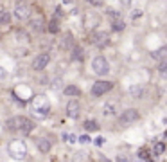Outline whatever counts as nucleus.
<instances>
[{
    "label": "nucleus",
    "mask_w": 167,
    "mask_h": 162,
    "mask_svg": "<svg viewBox=\"0 0 167 162\" xmlns=\"http://www.w3.org/2000/svg\"><path fill=\"white\" fill-rule=\"evenodd\" d=\"M99 22H101V18H99L97 13L88 11V13L85 14V29H86V31H94V29L99 25Z\"/></svg>",
    "instance_id": "nucleus-10"
},
{
    "label": "nucleus",
    "mask_w": 167,
    "mask_h": 162,
    "mask_svg": "<svg viewBox=\"0 0 167 162\" xmlns=\"http://www.w3.org/2000/svg\"><path fill=\"white\" fill-rule=\"evenodd\" d=\"M95 144H97V146H103V144H104V137H97V139H95Z\"/></svg>",
    "instance_id": "nucleus-31"
},
{
    "label": "nucleus",
    "mask_w": 167,
    "mask_h": 162,
    "mask_svg": "<svg viewBox=\"0 0 167 162\" xmlns=\"http://www.w3.org/2000/svg\"><path fill=\"white\" fill-rule=\"evenodd\" d=\"M124 27H126V23L122 22V18H117V20L112 22V29L117 31V32H119V31H124Z\"/></svg>",
    "instance_id": "nucleus-18"
},
{
    "label": "nucleus",
    "mask_w": 167,
    "mask_h": 162,
    "mask_svg": "<svg viewBox=\"0 0 167 162\" xmlns=\"http://www.w3.org/2000/svg\"><path fill=\"white\" fill-rule=\"evenodd\" d=\"M79 142H81V144H88V142H90V137H88V135H81V137H79Z\"/></svg>",
    "instance_id": "nucleus-29"
},
{
    "label": "nucleus",
    "mask_w": 167,
    "mask_h": 162,
    "mask_svg": "<svg viewBox=\"0 0 167 162\" xmlns=\"http://www.w3.org/2000/svg\"><path fill=\"white\" fill-rule=\"evenodd\" d=\"M65 96H68V97H76V96H81V90L77 88V87H74V85H70V87H65Z\"/></svg>",
    "instance_id": "nucleus-15"
},
{
    "label": "nucleus",
    "mask_w": 167,
    "mask_h": 162,
    "mask_svg": "<svg viewBox=\"0 0 167 162\" xmlns=\"http://www.w3.org/2000/svg\"><path fill=\"white\" fill-rule=\"evenodd\" d=\"M63 139H67V142H70V144L77 141V137H76V135H63Z\"/></svg>",
    "instance_id": "nucleus-27"
},
{
    "label": "nucleus",
    "mask_w": 167,
    "mask_h": 162,
    "mask_svg": "<svg viewBox=\"0 0 167 162\" xmlns=\"http://www.w3.org/2000/svg\"><path fill=\"white\" fill-rule=\"evenodd\" d=\"M50 141L49 139H45V137H40V139H36V148L40 150V153H49L50 151Z\"/></svg>",
    "instance_id": "nucleus-12"
},
{
    "label": "nucleus",
    "mask_w": 167,
    "mask_h": 162,
    "mask_svg": "<svg viewBox=\"0 0 167 162\" xmlns=\"http://www.w3.org/2000/svg\"><path fill=\"white\" fill-rule=\"evenodd\" d=\"M166 139H167V132H166Z\"/></svg>",
    "instance_id": "nucleus-34"
},
{
    "label": "nucleus",
    "mask_w": 167,
    "mask_h": 162,
    "mask_svg": "<svg viewBox=\"0 0 167 162\" xmlns=\"http://www.w3.org/2000/svg\"><path fill=\"white\" fill-rule=\"evenodd\" d=\"M83 49L81 47H72V60H77V61H81L83 60Z\"/></svg>",
    "instance_id": "nucleus-20"
},
{
    "label": "nucleus",
    "mask_w": 167,
    "mask_h": 162,
    "mask_svg": "<svg viewBox=\"0 0 167 162\" xmlns=\"http://www.w3.org/2000/svg\"><path fill=\"white\" fill-rule=\"evenodd\" d=\"M130 94H131V97L142 99V97L146 96V87H142V85H133V87H130Z\"/></svg>",
    "instance_id": "nucleus-14"
},
{
    "label": "nucleus",
    "mask_w": 167,
    "mask_h": 162,
    "mask_svg": "<svg viewBox=\"0 0 167 162\" xmlns=\"http://www.w3.org/2000/svg\"><path fill=\"white\" fill-rule=\"evenodd\" d=\"M9 20H11V14H9L7 11L0 9V25H7V23H9Z\"/></svg>",
    "instance_id": "nucleus-21"
},
{
    "label": "nucleus",
    "mask_w": 167,
    "mask_h": 162,
    "mask_svg": "<svg viewBox=\"0 0 167 162\" xmlns=\"http://www.w3.org/2000/svg\"><path fill=\"white\" fill-rule=\"evenodd\" d=\"M139 117H140V114H139L135 108H128V110H124V112L121 114V117H119V123L126 126V124H131V123L139 121Z\"/></svg>",
    "instance_id": "nucleus-7"
},
{
    "label": "nucleus",
    "mask_w": 167,
    "mask_h": 162,
    "mask_svg": "<svg viewBox=\"0 0 167 162\" xmlns=\"http://www.w3.org/2000/svg\"><path fill=\"white\" fill-rule=\"evenodd\" d=\"M158 72H160L164 78H167V58H162V60L158 61Z\"/></svg>",
    "instance_id": "nucleus-19"
},
{
    "label": "nucleus",
    "mask_w": 167,
    "mask_h": 162,
    "mask_svg": "<svg viewBox=\"0 0 167 162\" xmlns=\"http://www.w3.org/2000/svg\"><path fill=\"white\" fill-rule=\"evenodd\" d=\"M49 63H50V54H49V52H41V54H38V56L34 58V61H32V70L40 72V70H43Z\"/></svg>",
    "instance_id": "nucleus-8"
},
{
    "label": "nucleus",
    "mask_w": 167,
    "mask_h": 162,
    "mask_svg": "<svg viewBox=\"0 0 167 162\" xmlns=\"http://www.w3.org/2000/svg\"><path fill=\"white\" fill-rule=\"evenodd\" d=\"M13 16H14L16 20H20V22L27 20V18L31 16V7H29V4H27V2H23V0L16 2V4H14V7H13Z\"/></svg>",
    "instance_id": "nucleus-5"
},
{
    "label": "nucleus",
    "mask_w": 167,
    "mask_h": 162,
    "mask_svg": "<svg viewBox=\"0 0 167 162\" xmlns=\"http://www.w3.org/2000/svg\"><path fill=\"white\" fill-rule=\"evenodd\" d=\"M112 87H113L112 81H104V79L95 81L94 87H92V96H94V97H101V96H104L108 90H112Z\"/></svg>",
    "instance_id": "nucleus-6"
},
{
    "label": "nucleus",
    "mask_w": 167,
    "mask_h": 162,
    "mask_svg": "<svg viewBox=\"0 0 167 162\" xmlns=\"http://www.w3.org/2000/svg\"><path fill=\"white\" fill-rule=\"evenodd\" d=\"M166 153V144L164 142H157L155 146H153V155L155 157H160V155H164Z\"/></svg>",
    "instance_id": "nucleus-17"
},
{
    "label": "nucleus",
    "mask_w": 167,
    "mask_h": 162,
    "mask_svg": "<svg viewBox=\"0 0 167 162\" xmlns=\"http://www.w3.org/2000/svg\"><path fill=\"white\" fill-rule=\"evenodd\" d=\"M164 49H160V50H157V52H153V58H157V60H162V56H164Z\"/></svg>",
    "instance_id": "nucleus-26"
},
{
    "label": "nucleus",
    "mask_w": 167,
    "mask_h": 162,
    "mask_svg": "<svg viewBox=\"0 0 167 162\" xmlns=\"http://www.w3.org/2000/svg\"><path fill=\"white\" fill-rule=\"evenodd\" d=\"M103 114H104L106 117L115 115V105H113V103H106V105L103 106Z\"/></svg>",
    "instance_id": "nucleus-16"
},
{
    "label": "nucleus",
    "mask_w": 167,
    "mask_h": 162,
    "mask_svg": "<svg viewBox=\"0 0 167 162\" xmlns=\"http://www.w3.org/2000/svg\"><path fill=\"white\" fill-rule=\"evenodd\" d=\"M108 16H110L112 20H117V18H121V13L115 11V9H108Z\"/></svg>",
    "instance_id": "nucleus-25"
},
{
    "label": "nucleus",
    "mask_w": 167,
    "mask_h": 162,
    "mask_svg": "<svg viewBox=\"0 0 167 162\" xmlns=\"http://www.w3.org/2000/svg\"><path fill=\"white\" fill-rule=\"evenodd\" d=\"M70 43H72V36H70V32H67L65 38H63V41H61V47H63V49H68Z\"/></svg>",
    "instance_id": "nucleus-23"
},
{
    "label": "nucleus",
    "mask_w": 167,
    "mask_h": 162,
    "mask_svg": "<svg viewBox=\"0 0 167 162\" xmlns=\"http://www.w3.org/2000/svg\"><path fill=\"white\" fill-rule=\"evenodd\" d=\"M90 41H92L95 47H106L108 41H110V38H108V32H104V31H95V32H92Z\"/></svg>",
    "instance_id": "nucleus-9"
},
{
    "label": "nucleus",
    "mask_w": 167,
    "mask_h": 162,
    "mask_svg": "<svg viewBox=\"0 0 167 162\" xmlns=\"http://www.w3.org/2000/svg\"><path fill=\"white\" fill-rule=\"evenodd\" d=\"M79 114H81V105H79L76 99L68 101V105H67V115H68L70 119H77Z\"/></svg>",
    "instance_id": "nucleus-11"
},
{
    "label": "nucleus",
    "mask_w": 167,
    "mask_h": 162,
    "mask_svg": "<svg viewBox=\"0 0 167 162\" xmlns=\"http://www.w3.org/2000/svg\"><path fill=\"white\" fill-rule=\"evenodd\" d=\"M92 70L97 74V76H106L110 72V63L104 56H95L92 60Z\"/></svg>",
    "instance_id": "nucleus-4"
},
{
    "label": "nucleus",
    "mask_w": 167,
    "mask_h": 162,
    "mask_svg": "<svg viewBox=\"0 0 167 162\" xmlns=\"http://www.w3.org/2000/svg\"><path fill=\"white\" fill-rule=\"evenodd\" d=\"M29 27H31L32 31H36V32H41V31H43V18H41V16H34V18H31Z\"/></svg>",
    "instance_id": "nucleus-13"
},
{
    "label": "nucleus",
    "mask_w": 167,
    "mask_h": 162,
    "mask_svg": "<svg viewBox=\"0 0 167 162\" xmlns=\"http://www.w3.org/2000/svg\"><path fill=\"white\" fill-rule=\"evenodd\" d=\"M131 2H133V0H121V4H122V5H126V7H128V5H131Z\"/></svg>",
    "instance_id": "nucleus-32"
},
{
    "label": "nucleus",
    "mask_w": 167,
    "mask_h": 162,
    "mask_svg": "<svg viewBox=\"0 0 167 162\" xmlns=\"http://www.w3.org/2000/svg\"><path fill=\"white\" fill-rule=\"evenodd\" d=\"M4 76H5V70H4V67H0V79H2Z\"/></svg>",
    "instance_id": "nucleus-33"
},
{
    "label": "nucleus",
    "mask_w": 167,
    "mask_h": 162,
    "mask_svg": "<svg viewBox=\"0 0 167 162\" xmlns=\"http://www.w3.org/2000/svg\"><path fill=\"white\" fill-rule=\"evenodd\" d=\"M139 157H140V159H142V160H148V159H151V155H149V153H148V151H144V150H142V151H140V153H139Z\"/></svg>",
    "instance_id": "nucleus-28"
},
{
    "label": "nucleus",
    "mask_w": 167,
    "mask_h": 162,
    "mask_svg": "<svg viewBox=\"0 0 167 162\" xmlns=\"http://www.w3.org/2000/svg\"><path fill=\"white\" fill-rule=\"evenodd\" d=\"M85 128H86L88 132H95V130H99V124H97L95 121H86V123H85Z\"/></svg>",
    "instance_id": "nucleus-22"
},
{
    "label": "nucleus",
    "mask_w": 167,
    "mask_h": 162,
    "mask_svg": "<svg viewBox=\"0 0 167 162\" xmlns=\"http://www.w3.org/2000/svg\"><path fill=\"white\" fill-rule=\"evenodd\" d=\"M7 153H9L13 159L22 160V159H25V157L29 155V150H27V144H25L23 141H11L9 146H7Z\"/></svg>",
    "instance_id": "nucleus-3"
},
{
    "label": "nucleus",
    "mask_w": 167,
    "mask_h": 162,
    "mask_svg": "<svg viewBox=\"0 0 167 162\" xmlns=\"http://www.w3.org/2000/svg\"><path fill=\"white\" fill-rule=\"evenodd\" d=\"M31 108H32V114L38 115V117H45L50 110V103L45 96H34L32 101H31Z\"/></svg>",
    "instance_id": "nucleus-2"
},
{
    "label": "nucleus",
    "mask_w": 167,
    "mask_h": 162,
    "mask_svg": "<svg viewBox=\"0 0 167 162\" xmlns=\"http://www.w3.org/2000/svg\"><path fill=\"white\" fill-rule=\"evenodd\" d=\"M34 121H31L29 117H23V115H16V117H11L7 121V128L9 130H14V132H22V133H31L34 130Z\"/></svg>",
    "instance_id": "nucleus-1"
},
{
    "label": "nucleus",
    "mask_w": 167,
    "mask_h": 162,
    "mask_svg": "<svg viewBox=\"0 0 167 162\" xmlns=\"http://www.w3.org/2000/svg\"><path fill=\"white\" fill-rule=\"evenodd\" d=\"M86 2H88V4H90V5H95V7H97V5H101V4H103V0H86Z\"/></svg>",
    "instance_id": "nucleus-30"
},
{
    "label": "nucleus",
    "mask_w": 167,
    "mask_h": 162,
    "mask_svg": "<svg viewBox=\"0 0 167 162\" xmlns=\"http://www.w3.org/2000/svg\"><path fill=\"white\" fill-rule=\"evenodd\" d=\"M49 31H50L52 34H56V32L59 31V23H58L56 20H50V23H49Z\"/></svg>",
    "instance_id": "nucleus-24"
}]
</instances>
